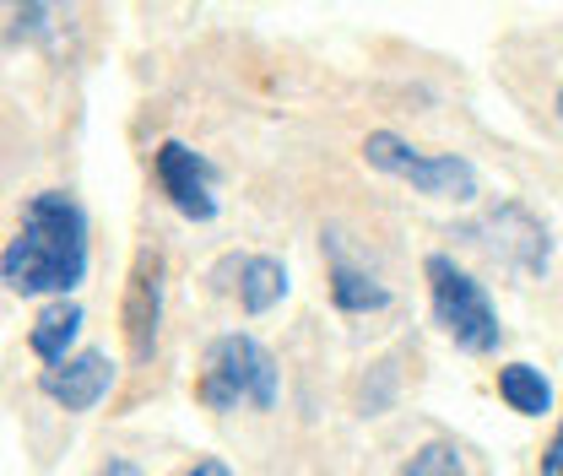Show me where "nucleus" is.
Returning a JSON list of instances; mask_svg holds the SVG:
<instances>
[{
  "mask_svg": "<svg viewBox=\"0 0 563 476\" xmlns=\"http://www.w3.org/2000/svg\"><path fill=\"white\" fill-rule=\"evenodd\" d=\"M87 276V211L66 190H44L22 206V228L0 255V281L16 298H60Z\"/></svg>",
  "mask_w": 563,
  "mask_h": 476,
  "instance_id": "f257e3e1",
  "label": "nucleus"
},
{
  "mask_svg": "<svg viewBox=\"0 0 563 476\" xmlns=\"http://www.w3.org/2000/svg\"><path fill=\"white\" fill-rule=\"evenodd\" d=\"M277 385H282L277 357L250 331H228V336L211 341L207 357H201L196 401L207 411H233V407L272 411L277 407Z\"/></svg>",
  "mask_w": 563,
  "mask_h": 476,
  "instance_id": "f03ea898",
  "label": "nucleus"
},
{
  "mask_svg": "<svg viewBox=\"0 0 563 476\" xmlns=\"http://www.w3.org/2000/svg\"><path fill=\"white\" fill-rule=\"evenodd\" d=\"M422 276H428V303H433L439 331L455 341L461 352H472V357L498 352L504 325H498V309L488 303V287L472 272H461L450 255H428Z\"/></svg>",
  "mask_w": 563,
  "mask_h": 476,
  "instance_id": "7ed1b4c3",
  "label": "nucleus"
},
{
  "mask_svg": "<svg viewBox=\"0 0 563 476\" xmlns=\"http://www.w3.org/2000/svg\"><path fill=\"white\" fill-rule=\"evenodd\" d=\"M363 157H368V168L412 185L428 201H455V206L477 201V168L466 157H455V152H422L412 141H401L396 131H368Z\"/></svg>",
  "mask_w": 563,
  "mask_h": 476,
  "instance_id": "20e7f679",
  "label": "nucleus"
},
{
  "mask_svg": "<svg viewBox=\"0 0 563 476\" xmlns=\"http://www.w3.org/2000/svg\"><path fill=\"white\" fill-rule=\"evenodd\" d=\"M461 239H472L477 250H488L493 261H504L509 272L520 276H548L553 266V239H548V222L537 211H526L520 201L493 206L483 222H472Z\"/></svg>",
  "mask_w": 563,
  "mask_h": 476,
  "instance_id": "39448f33",
  "label": "nucleus"
},
{
  "mask_svg": "<svg viewBox=\"0 0 563 476\" xmlns=\"http://www.w3.org/2000/svg\"><path fill=\"white\" fill-rule=\"evenodd\" d=\"M152 174H157V190L168 196V206L190 222H211L217 217V163H207L196 146L185 141H163L152 152Z\"/></svg>",
  "mask_w": 563,
  "mask_h": 476,
  "instance_id": "423d86ee",
  "label": "nucleus"
},
{
  "mask_svg": "<svg viewBox=\"0 0 563 476\" xmlns=\"http://www.w3.org/2000/svg\"><path fill=\"white\" fill-rule=\"evenodd\" d=\"M38 390L60 411H92L114 390V363H109V352H70L60 363H44Z\"/></svg>",
  "mask_w": 563,
  "mask_h": 476,
  "instance_id": "0eeeda50",
  "label": "nucleus"
},
{
  "mask_svg": "<svg viewBox=\"0 0 563 476\" xmlns=\"http://www.w3.org/2000/svg\"><path fill=\"white\" fill-rule=\"evenodd\" d=\"M125 341H131V357L152 363L157 352V325H163V255L157 250H141L131 281H125Z\"/></svg>",
  "mask_w": 563,
  "mask_h": 476,
  "instance_id": "6e6552de",
  "label": "nucleus"
},
{
  "mask_svg": "<svg viewBox=\"0 0 563 476\" xmlns=\"http://www.w3.org/2000/svg\"><path fill=\"white\" fill-rule=\"evenodd\" d=\"M211 281L222 292H239L244 314H272L287 298V266L272 261V255H228V261H217Z\"/></svg>",
  "mask_w": 563,
  "mask_h": 476,
  "instance_id": "1a4fd4ad",
  "label": "nucleus"
},
{
  "mask_svg": "<svg viewBox=\"0 0 563 476\" xmlns=\"http://www.w3.org/2000/svg\"><path fill=\"white\" fill-rule=\"evenodd\" d=\"M325 255H331V303L342 314H379L390 303V287L379 276L357 272L347 255H342V233H325Z\"/></svg>",
  "mask_w": 563,
  "mask_h": 476,
  "instance_id": "9d476101",
  "label": "nucleus"
},
{
  "mask_svg": "<svg viewBox=\"0 0 563 476\" xmlns=\"http://www.w3.org/2000/svg\"><path fill=\"white\" fill-rule=\"evenodd\" d=\"M81 303L70 298V292H60L38 320H33V331H27V352L38 357V363H60V357H70V346H76V336H81Z\"/></svg>",
  "mask_w": 563,
  "mask_h": 476,
  "instance_id": "9b49d317",
  "label": "nucleus"
},
{
  "mask_svg": "<svg viewBox=\"0 0 563 476\" xmlns=\"http://www.w3.org/2000/svg\"><path fill=\"white\" fill-rule=\"evenodd\" d=\"M498 401L515 417H548L553 411V379L537 363H504L498 368Z\"/></svg>",
  "mask_w": 563,
  "mask_h": 476,
  "instance_id": "f8f14e48",
  "label": "nucleus"
},
{
  "mask_svg": "<svg viewBox=\"0 0 563 476\" xmlns=\"http://www.w3.org/2000/svg\"><path fill=\"white\" fill-rule=\"evenodd\" d=\"M49 27V0H11V44H44Z\"/></svg>",
  "mask_w": 563,
  "mask_h": 476,
  "instance_id": "ddd939ff",
  "label": "nucleus"
},
{
  "mask_svg": "<svg viewBox=\"0 0 563 476\" xmlns=\"http://www.w3.org/2000/svg\"><path fill=\"white\" fill-rule=\"evenodd\" d=\"M461 472H466V461H461V450L444 444V439H439V444H422L418 455L401 466V476H461Z\"/></svg>",
  "mask_w": 563,
  "mask_h": 476,
  "instance_id": "4468645a",
  "label": "nucleus"
},
{
  "mask_svg": "<svg viewBox=\"0 0 563 476\" xmlns=\"http://www.w3.org/2000/svg\"><path fill=\"white\" fill-rule=\"evenodd\" d=\"M542 476H563V422L553 428V439L542 450Z\"/></svg>",
  "mask_w": 563,
  "mask_h": 476,
  "instance_id": "2eb2a0df",
  "label": "nucleus"
},
{
  "mask_svg": "<svg viewBox=\"0 0 563 476\" xmlns=\"http://www.w3.org/2000/svg\"><path fill=\"white\" fill-rule=\"evenodd\" d=\"M190 476H228V466H222V461H196V466H190Z\"/></svg>",
  "mask_w": 563,
  "mask_h": 476,
  "instance_id": "dca6fc26",
  "label": "nucleus"
},
{
  "mask_svg": "<svg viewBox=\"0 0 563 476\" xmlns=\"http://www.w3.org/2000/svg\"><path fill=\"white\" fill-rule=\"evenodd\" d=\"M103 472H114V476H136V466H131V461H103Z\"/></svg>",
  "mask_w": 563,
  "mask_h": 476,
  "instance_id": "f3484780",
  "label": "nucleus"
},
{
  "mask_svg": "<svg viewBox=\"0 0 563 476\" xmlns=\"http://www.w3.org/2000/svg\"><path fill=\"white\" fill-rule=\"evenodd\" d=\"M559 114H563V92H559Z\"/></svg>",
  "mask_w": 563,
  "mask_h": 476,
  "instance_id": "a211bd4d",
  "label": "nucleus"
}]
</instances>
